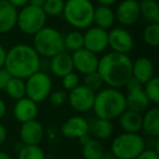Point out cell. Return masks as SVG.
<instances>
[{
    "label": "cell",
    "instance_id": "obj_22",
    "mask_svg": "<svg viewBox=\"0 0 159 159\" xmlns=\"http://www.w3.org/2000/svg\"><path fill=\"white\" fill-rule=\"evenodd\" d=\"M116 23L115 11L108 6H99L95 7L93 16V24L95 26L104 30H110Z\"/></svg>",
    "mask_w": 159,
    "mask_h": 159
},
{
    "label": "cell",
    "instance_id": "obj_10",
    "mask_svg": "<svg viewBox=\"0 0 159 159\" xmlns=\"http://www.w3.org/2000/svg\"><path fill=\"white\" fill-rule=\"evenodd\" d=\"M83 47L92 52L102 53L108 48V31L97 26H89L83 33Z\"/></svg>",
    "mask_w": 159,
    "mask_h": 159
},
{
    "label": "cell",
    "instance_id": "obj_24",
    "mask_svg": "<svg viewBox=\"0 0 159 159\" xmlns=\"http://www.w3.org/2000/svg\"><path fill=\"white\" fill-rule=\"evenodd\" d=\"M89 131H92L95 139L99 141H106L113 135L115 126L111 120L97 118L93 123L89 124Z\"/></svg>",
    "mask_w": 159,
    "mask_h": 159
},
{
    "label": "cell",
    "instance_id": "obj_33",
    "mask_svg": "<svg viewBox=\"0 0 159 159\" xmlns=\"http://www.w3.org/2000/svg\"><path fill=\"white\" fill-rule=\"evenodd\" d=\"M83 85L86 86L87 89H89L91 91L97 93L98 91L102 89L104 85V81H102L100 74L95 71V72L89 73V74L84 75V80H83Z\"/></svg>",
    "mask_w": 159,
    "mask_h": 159
},
{
    "label": "cell",
    "instance_id": "obj_29",
    "mask_svg": "<svg viewBox=\"0 0 159 159\" xmlns=\"http://www.w3.org/2000/svg\"><path fill=\"white\" fill-rule=\"evenodd\" d=\"M16 159H46V154L39 145H23Z\"/></svg>",
    "mask_w": 159,
    "mask_h": 159
},
{
    "label": "cell",
    "instance_id": "obj_1",
    "mask_svg": "<svg viewBox=\"0 0 159 159\" xmlns=\"http://www.w3.org/2000/svg\"><path fill=\"white\" fill-rule=\"evenodd\" d=\"M132 59L126 53L110 51L99 58L97 72L102 76L104 84L121 89L132 76Z\"/></svg>",
    "mask_w": 159,
    "mask_h": 159
},
{
    "label": "cell",
    "instance_id": "obj_40",
    "mask_svg": "<svg viewBox=\"0 0 159 159\" xmlns=\"http://www.w3.org/2000/svg\"><path fill=\"white\" fill-rule=\"evenodd\" d=\"M7 113V105H6L5 100L0 97V120L2 119Z\"/></svg>",
    "mask_w": 159,
    "mask_h": 159
},
{
    "label": "cell",
    "instance_id": "obj_15",
    "mask_svg": "<svg viewBox=\"0 0 159 159\" xmlns=\"http://www.w3.org/2000/svg\"><path fill=\"white\" fill-rule=\"evenodd\" d=\"M44 126L36 119L21 123L19 130V135L23 145H39L44 139Z\"/></svg>",
    "mask_w": 159,
    "mask_h": 159
},
{
    "label": "cell",
    "instance_id": "obj_27",
    "mask_svg": "<svg viewBox=\"0 0 159 159\" xmlns=\"http://www.w3.org/2000/svg\"><path fill=\"white\" fill-rule=\"evenodd\" d=\"M64 50L68 52H74L83 48V33L80 30H73L63 35Z\"/></svg>",
    "mask_w": 159,
    "mask_h": 159
},
{
    "label": "cell",
    "instance_id": "obj_35",
    "mask_svg": "<svg viewBox=\"0 0 159 159\" xmlns=\"http://www.w3.org/2000/svg\"><path fill=\"white\" fill-rule=\"evenodd\" d=\"M48 99L52 106H62V105L68 102V93L66 91H63V89H57V91L51 92Z\"/></svg>",
    "mask_w": 159,
    "mask_h": 159
},
{
    "label": "cell",
    "instance_id": "obj_46",
    "mask_svg": "<svg viewBox=\"0 0 159 159\" xmlns=\"http://www.w3.org/2000/svg\"><path fill=\"white\" fill-rule=\"evenodd\" d=\"M0 1H2V0H0Z\"/></svg>",
    "mask_w": 159,
    "mask_h": 159
},
{
    "label": "cell",
    "instance_id": "obj_18",
    "mask_svg": "<svg viewBox=\"0 0 159 159\" xmlns=\"http://www.w3.org/2000/svg\"><path fill=\"white\" fill-rule=\"evenodd\" d=\"M49 68H50V72L58 77H62L68 73L74 71L71 53L63 50L53 56L52 58H50Z\"/></svg>",
    "mask_w": 159,
    "mask_h": 159
},
{
    "label": "cell",
    "instance_id": "obj_6",
    "mask_svg": "<svg viewBox=\"0 0 159 159\" xmlns=\"http://www.w3.org/2000/svg\"><path fill=\"white\" fill-rule=\"evenodd\" d=\"M145 148L146 142L142 135L122 132L112 139L110 152L117 159H136Z\"/></svg>",
    "mask_w": 159,
    "mask_h": 159
},
{
    "label": "cell",
    "instance_id": "obj_43",
    "mask_svg": "<svg viewBox=\"0 0 159 159\" xmlns=\"http://www.w3.org/2000/svg\"><path fill=\"white\" fill-rule=\"evenodd\" d=\"M45 0H29V3L27 5H31V6H35V7H43L44 5Z\"/></svg>",
    "mask_w": 159,
    "mask_h": 159
},
{
    "label": "cell",
    "instance_id": "obj_23",
    "mask_svg": "<svg viewBox=\"0 0 159 159\" xmlns=\"http://www.w3.org/2000/svg\"><path fill=\"white\" fill-rule=\"evenodd\" d=\"M142 130L150 137L159 136V108H148L142 116Z\"/></svg>",
    "mask_w": 159,
    "mask_h": 159
},
{
    "label": "cell",
    "instance_id": "obj_9",
    "mask_svg": "<svg viewBox=\"0 0 159 159\" xmlns=\"http://www.w3.org/2000/svg\"><path fill=\"white\" fill-rule=\"evenodd\" d=\"M95 94V92L80 84L68 93V102L71 108L77 112H89L93 109Z\"/></svg>",
    "mask_w": 159,
    "mask_h": 159
},
{
    "label": "cell",
    "instance_id": "obj_8",
    "mask_svg": "<svg viewBox=\"0 0 159 159\" xmlns=\"http://www.w3.org/2000/svg\"><path fill=\"white\" fill-rule=\"evenodd\" d=\"M52 92V79L48 73L38 70L25 80V96L35 102L48 99Z\"/></svg>",
    "mask_w": 159,
    "mask_h": 159
},
{
    "label": "cell",
    "instance_id": "obj_11",
    "mask_svg": "<svg viewBox=\"0 0 159 159\" xmlns=\"http://www.w3.org/2000/svg\"><path fill=\"white\" fill-rule=\"evenodd\" d=\"M134 46V38L132 34L123 26L111 27L108 32V47L111 51L128 55Z\"/></svg>",
    "mask_w": 159,
    "mask_h": 159
},
{
    "label": "cell",
    "instance_id": "obj_26",
    "mask_svg": "<svg viewBox=\"0 0 159 159\" xmlns=\"http://www.w3.org/2000/svg\"><path fill=\"white\" fill-rule=\"evenodd\" d=\"M105 147L102 141L97 139H91L83 144L82 156L84 159H99L104 155Z\"/></svg>",
    "mask_w": 159,
    "mask_h": 159
},
{
    "label": "cell",
    "instance_id": "obj_4",
    "mask_svg": "<svg viewBox=\"0 0 159 159\" xmlns=\"http://www.w3.org/2000/svg\"><path fill=\"white\" fill-rule=\"evenodd\" d=\"M95 6L91 0H66L62 14L70 26L75 30H86L93 24Z\"/></svg>",
    "mask_w": 159,
    "mask_h": 159
},
{
    "label": "cell",
    "instance_id": "obj_32",
    "mask_svg": "<svg viewBox=\"0 0 159 159\" xmlns=\"http://www.w3.org/2000/svg\"><path fill=\"white\" fill-rule=\"evenodd\" d=\"M63 8V0H45L42 9L47 16H58L62 14Z\"/></svg>",
    "mask_w": 159,
    "mask_h": 159
},
{
    "label": "cell",
    "instance_id": "obj_13",
    "mask_svg": "<svg viewBox=\"0 0 159 159\" xmlns=\"http://www.w3.org/2000/svg\"><path fill=\"white\" fill-rule=\"evenodd\" d=\"M71 56H72L74 70H76L77 73L86 75L89 73L97 71L98 62H99L98 55L87 50L83 47V48L72 52Z\"/></svg>",
    "mask_w": 159,
    "mask_h": 159
},
{
    "label": "cell",
    "instance_id": "obj_14",
    "mask_svg": "<svg viewBox=\"0 0 159 159\" xmlns=\"http://www.w3.org/2000/svg\"><path fill=\"white\" fill-rule=\"evenodd\" d=\"M61 134L70 139H80L89 132V122L82 116H72L61 125Z\"/></svg>",
    "mask_w": 159,
    "mask_h": 159
},
{
    "label": "cell",
    "instance_id": "obj_38",
    "mask_svg": "<svg viewBox=\"0 0 159 159\" xmlns=\"http://www.w3.org/2000/svg\"><path fill=\"white\" fill-rule=\"evenodd\" d=\"M7 1L9 3H11L13 7H16V9H21V8H23L29 3V0H7Z\"/></svg>",
    "mask_w": 159,
    "mask_h": 159
},
{
    "label": "cell",
    "instance_id": "obj_20",
    "mask_svg": "<svg viewBox=\"0 0 159 159\" xmlns=\"http://www.w3.org/2000/svg\"><path fill=\"white\" fill-rule=\"evenodd\" d=\"M125 105L126 109L139 113H144L149 108L150 102L144 92L143 86L128 91V94L125 95Z\"/></svg>",
    "mask_w": 159,
    "mask_h": 159
},
{
    "label": "cell",
    "instance_id": "obj_3",
    "mask_svg": "<svg viewBox=\"0 0 159 159\" xmlns=\"http://www.w3.org/2000/svg\"><path fill=\"white\" fill-rule=\"evenodd\" d=\"M126 109L125 95L119 89L106 87L95 94L93 109L97 118L115 120Z\"/></svg>",
    "mask_w": 159,
    "mask_h": 159
},
{
    "label": "cell",
    "instance_id": "obj_34",
    "mask_svg": "<svg viewBox=\"0 0 159 159\" xmlns=\"http://www.w3.org/2000/svg\"><path fill=\"white\" fill-rule=\"evenodd\" d=\"M62 80V86H63V89L64 91H72L73 89H75L76 86H79L80 84H81V80H80V75L79 73L74 72V71H72V72L68 73L66 75H64V76L61 77Z\"/></svg>",
    "mask_w": 159,
    "mask_h": 159
},
{
    "label": "cell",
    "instance_id": "obj_36",
    "mask_svg": "<svg viewBox=\"0 0 159 159\" xmlns=\"http://www.w3.org/2000/svg\"><path fill=\"white\" fill-rule=\"evenodd\" d=\"M11 75L8 72V70L5 66H1L0 68V91H5L6 86L9 83L10 79H11Z\"/></svg>",
    "mask_w": 159,
    "mask_h": 159
},
{
    "label": "cell",
    "instance_id": "obj_19",
    "mask_svg": "<svg viewBox=\"0 0 159 159\" xmlns=\"http://www.w3.org/2000/svg\"><path fill=\"white\" fill-rule=\"evenodd\" d=\"M132 76L141 84H145L155 76L154 62L146 57H139L132 63Z\"/></svg>",
    "mask_w": 159,
    "mask_h": 159
},
{
    "label": "cell",
    "instance_id": "obj_7",
    "mask_svg": "<svg viewBox=\"0 0 159 159\" xmlns=\"http://www.w3.org/2000/svg\"><path fill=\"white\" fill-rule=\"evenodd\" d=\"M46 22L47 16L40 7L26 5L18 11L16 26L26 35L33 36L39 30L46 26Z\"/></svg>",
    "mask_w": 159,
    "mask_h": 159
},
{
    "label": "cell",
    "instance_id": "obj_37",
    "mask_svg": "<svg viewBox=\"0 0 159 159\" xmlns=\"http://www.w3.org/2000/svg\"><path fill=\"white\" fill-rule=\"evenodd\" d=\"M136 159H159V154L156 149L154 148H145L139 156L136 157Z\"/></svg>",
    "mask_w": 159,
    "mask_h": 159
},
{
    "label": "cell",
    "instance_id": "obj_41",
    "mask_svg": "<svg viewBox=\"0 0 159 159\" xmlns=\"http://www.w3.org/2000/svg\"><path fill=\"white\" fill-rule=\"evenodd\" d=\"M6 55H7V50H6V48L2 45L0 44V68L3 66V64H5Z\"/></svg>",
    "mask_w": 159,
    "mask_h": 159
},
{
    "label": "cell",
    "instance_id": "obj_2",
    "mask_svg": "<svg viewBox=\"0 0 159 159\" xmlns=\"http://www.w3.org/2000/svg\"><path fill=\"white\" fill-rule=\"evenodd\" d=\"M3 66L11 76L26 80L33 73L40 70V57L33 46L18 44L7 50Z\"/></svg>",
    "mask_w": 159,
    "mask_h": 159
},
{
    "label": "cell",
    "instance_id": "obj_31",
    "mask_svg": "<svg viewBox=\"0 0 159 159\" xmlns=\"http://www.w3.org/2000/svg\"><path fill=\"white\" fill-rule=\"evenodd\" d=\"M143 39L150 47H158L159 45V23H149L143 32Z\"/></svg>",
    "mask_w": 159,
    "mask_h": 159
},
{
    "label": "cell",
    "instance_id": "obj_17",
    "mask_svg": "<svg viewBox=\"0 0 159 159\" xmlns=\"http://www.w3.org/2000/svg\"><path fill=\"white\" fill-rule=\"evenodd\" d=\"M18 11L7 0L0 1V34L9 33L16 26Z\"/></svg>",
    "mask_w": 159,
    "mask_h": 159
},
{
    "label": "cell",
    "instance_id": "obj_16",
    "mask_svg": "<svg viewBox=\"0 0 159 159\" xmlns=\"http://www.w3.org/2000/svg\"><path fill=\"white\" fill-rule=\"evenodd\" d=\"M38 115V105L29 97L18 99L13 106V116L20 123L35 120Z\"/></svg>",
    "mask_w": 159,
    "mask_h": 159
},
{
    "label": "cell",
    "instance_id": "obj_5",
    "mask_svg": "<svg viewBox=\"0 0 159 159\" xmlns=\"http://www.w3.org/2000/svg\"><path fill=\"white\" fill-rule=\"evenodd\" d=\"M33 48L39 57L52 58L64 50L63 34L51 26H44L33 35Z\"/></svg>",
    "mask_w": 159,
    "mask_h": 159
},
{
    "label": "cell",
    "instance_id": "obj_44",
    "mask_svg": "<svg viewBox=\"0 0 159 159\" xmlns=\"http://www.w3.org/2000/svg\"><path fill=\"white\" fill-rule=\"evenodd\" d=\"M99 159H117V158H116V157L113 156L111 152H105L104 155H102Z\"/></svg>",
    "mask_w": 159,
    "mask_h": 159
},
{
    "label": "cell",
    "instance_id": "obj_30",
    "mask_svg": "<svg viewBox=\"0 0 159 159\" xmlns=\"http://www.w3.org/2000/svg\"><path fill=\"white\" fill-rule=\"evenodd\" d=\"M143 89L146 96L149 99L150 104L158 105L159 104V77L154 76L143 84Z\"/></svg>",
    "mask_w": 159,
    "mask_h": 159
},
{
    "label": "cell",
    "instance_id": "obj_21",
    "mask_svg": "<svg viewBox=\"0 0 159 159\" xmlns=\"http://www.w3.org/2000/svg\"><path fill=\"white\" fill-rule=\"evenodd\" d=\"M119 125L125 133H139L142 131V113L125 109L120 115Z\"/></svg>",
    "mask_w": 159,
    "mask_h": 159
},
{
    "label": "cell",
    "instance_id": "obj_42",
    "mask_svg": "<svg viewBox=\"0 0 159 159\" xmlns=\"http://www.w3.org/2000/svg\"><path fill=\"white\" fill-rule=\"evenodd\" d=\"M96 2L99 6H108V7H111L113 6L118 0H95Z\"/></svg>",
    "mask_w": 159,
    "mask_h": 159
},
{
    "label": "cell",
    "instance_id": "obj_45",
    "mask_svg": "<svg viewBox=\"0 0 159 159\" xmlns=\"http://www.w3.org/2000/svg\"><path fill=\"white\" fill-rule=\"evenodd\" d=\"M0 159H13V158H12L8 152H1V150H0Z\"/></svg>",
    "mask_w": 159,
    "mask_h": 159
},
{
    "label": "cell",
    "instance_id": "obj_39",
    "mask_svg": "<svg viewBox=\"0 0 159 159\" xmlns=\"http://www.w3.org/2000/svg\"><path fill=\"white\" fill-rule=\"evenodd\" d=\"M7 137H8L7 129H6V126L2 123H0V146L2 145V144H5V142L7 141Z\"/></svg>",
    "mask_w": 159,
    "mask_h": 159
},
{
    "label": "cell",
    "instance_id": "obj_12",
    "mask_svg": "<svg viewBox=\"0 0 159 159\" xmlns=\"http://www.w3.org/2000/svg\"><path fill=\"white\" fill-rule=\"evenodd\" d=\"M116 21L123 27L135 24L141 18L139 5L137 0H122L115 11Z\"/></svg>",
    "mask_w": 159,
    "mask_h": 159
},
{
    "label": "cell",
    "instance_id": "obj_28",
    "mask_svg": "<svg viewBox=\"0 0 159 159\" xmlns=\"http://www.w3.org/2000/svg\"><path fill=\"white\" fill-rule=\"evenodd\" d=\"M5 92L10 98L14 100L25 97V80L12 76L6 86Z\"/></svg>",
    "mask_w": 159,
    "mask_h": 159
},
{
    "label": "cell",
    "instance_id": "obj_25",
    "mask_svg": "<svg viewBox=\"0 0 159 159\" xmlns=\"http://www.w3.org/2000/svg\"><path fill=\"white\" fill-rule=\"evenodd\" d=\"M141 16L148 23H159V5L156 0L139 1Z\"/></svg>",
    "mask_w": 159,
    "mask_h": 159
}]
</instances>
